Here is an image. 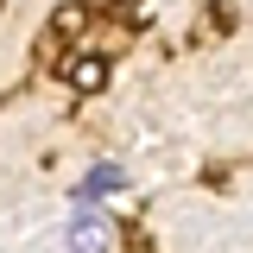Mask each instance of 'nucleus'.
I'll return each instance as SVG.
<instances>
[{
  "label": "nucleus",
  "mask_w": 253,
  "mask_h": 253,
  "mask_svg": "<svg viewBox=\"0 0 253 253\" xmlns=\"http://www.w3.org/2000/svg\"><path fill=\"white\" fill-rule=\"evenodd\" d=\"M121 184H126L121 165H95V171H83V177H76V203H89V209H95L101 196H114Z\"/></svg>",
  "instance_id": "nucleus-2"
},
{
  "label": "nucleus",
  "mask_w": 253,
  "mask_h": 253,
  "mask_svg": "<svg viewBox=\"0 0 253 253\" xmlns=\"http://www.w3.org/2000/svg\"><path fill=\"white\" fill-rule=\"evenodd\" d=\"M63 83H70V89H83V95H95L101 83H108V57H95V51L70 57V63H63Z\"/></svg>",
  "instance_id": "nucleus-3"
},
{
  "label": "nucleus",
  "mask_w": 253,
  "mask_h": 253,
  "mask_svg": "<svg viewBox=\"0 0 253 253\" xmlns=\"http://www.w3.org/2000/svg\"><path fill=\"white\" fill-rule=\"evenodd\" d=\"M0 6H6V0H0Z\"/></svg>",
  "instance_id": "nucleus-5"
},
{
  "label": "nucleus",
  "mask_w": 253,
  "mask_h": 253,
  "mask_svg": "<svg viewBox=\"0 0 253 253\" xmlns=\"http://www.w3.org/2000/svg\"><path fill=\"white\" fill-rule=\"evenodd\" d=\"M114 221L101 215V209H89V203H76V215H70V228H63V253H114Z\"/></svg>",
  "instance_id": "nucleus-1"
},
{
  "label": "nucleus",
  "mask_w": 253,
  "mask_h": 253,
  "mask_svg": "<svg viewBox=\"0 0 253 253\" xmlns=\"http://www.w3.org/2000/svg\"><path fill=\"white\" fill-rule=\"evenodd\" d=\"M126 253H158V247H152V234H146V228H126Z\"/></svg>",
  "instance_id": "nucleus-4"
}]
</instances>
